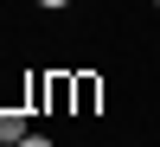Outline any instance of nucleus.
<instances>
[{"label": "nucleus", "mask_w": 160, "mask_h": 147, "mask_svg": "<svg viewBox=\"0 0 160 147\" xmlns=\"http://www.w3.org/2000/svg\"><path fill=\"white\" fill-rule=\"evenodd\" d=\"M19 147H51V135H26V141H19Z\"/></svg>", "instance_id": "nucleus-5"}, {"label": "nucleus", "mask_w": 160, "mask_h": 147, "mask_svg": "<svg viewBox=\"0 0 160 147\" xmlns=\"http://www.w3.org/2000/svg\"><path fill=\"white\" fill-rule=\"evenodd\" d=\"M32 128H26V109H7L0 102V141H26Z\"/></svg>", "instance_id": "nucleus-2"}, {"label": "nucleus", "mask_w": 160, "mask_h": 147, "mask_svg": "<svg viewBox=\"0 0 160 147\" xmlns=\"http://www.w3.org/2000/svg\"><path fill=\"white\" fill-rule=\"evenodd\" d=\"M38 7H45V13H58V7H71V0H38Z\"/></svg>", "instance_id": "nucleus-6"}, {"label": "nucleus", "mask_w": 160, "mask_h": 147, "mask_svg": "<svg viewBox=\"0 0 160 147\" xmlns=\"http://www.w3.org/2000/svg\"><path fill=\"white\" fill-rule=\"evenodd\" d=\"M45 83H51V77H38V71L26 77V102H32V109H45Z\"/></svg>", "instance_id": "nucleus-4"}, {"label": "nucleus", "mask_w": 160, "mask_h": 147, "mask_svg": "<svg viewBox=\"0 0 160 147\" xmlns=\"http://www.w3.org/2000/svg\"><path fill=\"white\" fill-rule=\"evenodd\" d=\"M154 7H160V0H154Z\"/></svg>", "instance_id": "nucleus-7"}, {"label": "nucleus", "mask_w": 160, "mask_h": 147, "mask_svg": "<svg viewBox=\"0 0 160 147\" xmlns=\"http://www.w3.org/2000/svg\"><path fill=\"white\" fill-rule=\"evenodd\" d=\"M45 109H71V77H51V83H45Z\"/></svg>", "instance_id": "nucleus-3"}, {"label": "nucleus", "mask_w": 160, "mask_h": 147, "mask_svg": "<svg viewBox=\"0 0 160 147\" xmlns=\"http://www.w3.org/2000/svg\"><path fill=\"white\" fill-rule=\"evenodd\" d=\"M96 102H102V77L77 71L71 77V115H96Z\"/></svg>", "instance_id": "nucleus-1"}]
</instances>
